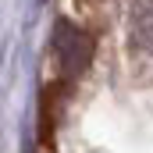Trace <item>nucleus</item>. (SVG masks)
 Listing matches in <instances>:
<instances>
[{"label":"nucleus","mask_w":153,"mask_h":153,"mask_svg":"<svg viewBox=\"0 0 153 153\" xmlns=\"http://www.w3.org/2000/svg\"><path fill=\"white\" fill-rule=\"evenodd\" d=\"M53 50H57V57H61V68H64L68 75H75V71H82V68L89 64L93 43H89L85 32H78L75 25L61 22V25H57V36H53Z\"/></svg>","instance_id":"f257e3e1"},{"label":"nucleus","mask_w":153,"mask_h":153,"mask_svg":"<svg viewBox=\"0 0 153 153\" xmlns=\"http://www.w3.org/2000/svg\"><path fill=\"white\" fill-rule=\"evenodd\" d=\"M128 22H132V39L153 53V0H135Z\"/></svg>","instance_id":"f03ea898"}]
</instances>
